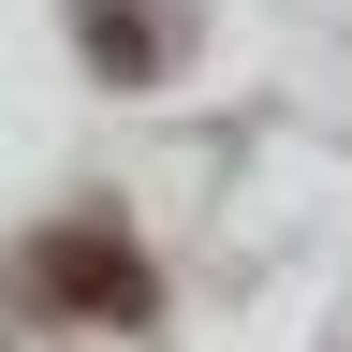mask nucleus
Here are the masks:
<instances>
[{"instance_id":"f257e3e1","label":"nucleus","mask_w":352,"mask_h":352,"mask_svg":"<svg viewBox=\"0 0 352 352\" xmlns=\"http://www.w3.org/2000/svg\"><path fill=\"white\" fill-rule=\"evenodd\" d=\"M30 294H44V308H74V323H147V308H162L147 250H132L118 220H59V235L30 250Z\"/></svg>"},{"instance_id":"f03ea898","label":"nucleus","mask_w":352,"mask_h":352,"mask_svg":"<svg viewBox=\"0 0 352 352\" xmlns=\"http://www.w3.org/2000/svg\"><path fill=\"white\" fill-rule=\"evenodd\" d=\"M88 44H103V74H147L162 59V30L132 15V0H88Z\"/></svg>"}]
</instances>
